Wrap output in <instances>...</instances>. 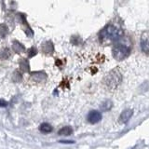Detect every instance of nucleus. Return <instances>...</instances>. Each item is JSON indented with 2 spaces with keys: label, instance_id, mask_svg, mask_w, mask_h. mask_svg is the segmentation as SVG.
I'll list each match as a JSON object with an SVG mask.
<instances>
[{
  "label": "nucleus",
  "instance_id": "nucleus-1",
  "mask_svg": "<svg viewBox=\"0 0 149 149\" xmlns=\"http://www.w3.org/2000/svg\"><path fill=\"white\" fill-rule=\"evenodd\" d=\"M123 32L113 24L106 25L99 33V41L102 45H109L118 41L122 36Z\"/></svg>",
  "mask_w": 149,
  "mask_h": 149
},
{
  "label": "nucleus",
  "instance_id": "nucleus-2",
  "mask_svg": "<svg viewBox=\"0 0 149 149\" xmlns=\"http://www.w3.org/2000/svg\"><path fill=\"white\" fill-rule=\"evenodd\" d=\"M122 81V76L118 71L113 70L104 77V83L108 90H116Z\"/></svg>",
  "mask_w": 149,
  "mask_h": 149
},
{
  "label": "nucleus",
  "instance_id": "nucleus-3",
  "mask_svg": "<svg viewBox=\"0 0 149 149\" xmlns=\"http://www.w3.org/2000/svg\"><path fill=\"white\" fill-rule=\"evenodd\" d=\"M130 53V49L129 47L120 43L116 44L113 47V50H112L113 57L118 61L125 60L127 57H129Z\"/></svg>",
  "mask_w": 149,
  "mask_h": 149
},
{
  "label": "nucleus",
  "instance_id": "nucleus-4",
  "mask_svg": "<svg viewBox=\"0 0 149 149\" xmlns=\"http://www.w3.org/2000/svg\"><path fill=\"white\" fill-rule=\"evenodd\" d=\"M141 49L143 53L149 55V31L143 33L141 36Z\"/></svg>",
  "mask_w": 149,
  "mask_h": 149
},
{
  "label": "nucleus",
  "instance_id": "nucleus-5",
  "mask_svg": "<svg viewBox=\"0 0 149 149\" xmlns=\"http://www.w3.org/2000/svg\"><path fill=\"white\" fill-rule=\"evenodd\" d=\"M87 119L90 123L91 124H96L98 123L99 121H101L102 119V115L99 111H96V110H92L88 113V116H87Z\"/></svg>",
  "mask_w": 149,
  "mask_h": 149
},
{
  "label": "nucleus",
  "instance_id": "nucleus-6",
  "mask_svg": "<svg viewBox=\"0 0 149 149\" xmlns=\"http://www.w3.org/2000/svg\"><path fill=\"white\" fill-rule=\"evenodd\" d=\"M132 115H133V111L132 109H126V110H124L122 113L120 114V116H119V118H118L119 123H121V124L127 123L128 121L130 120V118L132 116Z\"/></svg>",
  "mask_w": 149,
  "mask_h": 149
},
{
  "label": "nucleus",
  "instance_id": "nucleus-7",
  "mask_svg": "<svg viewBox=\"0 0 149 149\" xmlns=\"http://www.w3.org/2000/svg\"><path fill=\"white\" fill-rule=\"evenodd\" d=\"M31 78L34 81L36 82H42L44 81L47 78V74L46 73H44L43 71H39V72H34L31 74Z\"/></svg>",
  "mask_w": 149,
  "mask_h": 149
},
{
  "label": "nucleus",
  "instance_id": "nucleus-8",
  "mask_svg": "<svg viewBox=\"0 0 149 149\" xmlns=\"http://www.w3.org/2000/svg\"><path fill=\"white\" fill-rule=\"evenodd\" d=\"M42 50L45 54H51L54 50V46L51 41H47L42 45Z\"/></svg>",
  "mask_w": 149,
  "mask_h": 149
},
{
  "label": "nucleus",
  "instance_id": "nucleus-9",
  "mask_svg": "<svg viewBox=\"0 0 149 149\" xmlns=\"http://www.w3.org/2000/svg\"><path fill=\"white\" fill-rule=\"evenodd\" d=\"M20 17H21V20H22V24L24 25V27H23V30H24V32L27 34V36H33V32L31 30V28L29 27V24L27 23L26 20H25V17L24 15H22V14H20Z\"/></svg>",
  "mask_w": 149,
  "mask_h": 149
},
{
  "label": "nucleus",
  "instance_id": "nucleus-10",
  "mask_svg": "<svg viewBox=\"0 0 149 149\" xmlns=\"http://www.w3.org/2000/svg\"><path fill=\"white\" fill-rule=\"evenodd\" d=\"M12 49L13 50L15 51L16 53H21V52H23L24 51V46L22 44H21L20 42L18 41H14L13 44H12Z\"/></svg>",
  "mask_w": 149,
  "mask_h": 149
},
{
  "label": "nucleus",
  "instance_id": "nucleus-11",
  "mask_svg": "<svg viewBox=\"0 0 149 149\" xmlns=\"http://www.w3.org/2000/svg\"><path fill=\"white\" fill-rule=\"evenodd\" d=\"M39 130L42 133H49L52 132V126L49 123H42L39 126Z\"/></svg>",
  "mask_w": 149,
  "mask_h": 149
},
{
  "label": "nucleus",
  "instance_id": "nucleus-12",
  "mask_svg": "<svg viewBox=\"0 0 149 149\" xmlns=\"http://www.w3.org/2000/svg\"><path fill=\"white\" fill-rule=\"evenodd\" d=\"M73 133V129L69 126H65V127L62 128L59 132L58 134L59 135H63V136H68V135H71Z\"/></svg>",
  "mask_w": 149,
  "mask_h": 149
},
{
  "label": "nucleus",
  "instance_id": "nucleus-13",
  "mask_svg": "<svg viewBox=\"0 0 149 149\" xmlns=\"http://www.w3.org/2000/svg\"><path fill=\"white\" fill-rule=\"evenodd\" d=\"M20 67L22 72H30V66H29V62L26 59H22L20 62Z\"/></svg>",
  "mask_w": 149,
  "mask_h": 149
},
{
  "label": "nucleus",
  "instance_id": "nucleus-14",
  "mask_svg": "<svg viewBox=\"0 0 149 149\" xmlns=\"http://www.w3.org/2000/svg\"><path fill=\"white\" fill-rule=\"evenodd\" d=\"M112 106H113V102H112L110 100H106V101L102 102L101 109L102 111H109L112 108Z\"/></svg>",
  "mask_w": 149,
  "mask_h": 149
},
{
  "label": "nucleus",
  "instance_id": "nucleus-15",
  "mask_svg": "<svg viewBox=\"0 0 149 149\" xmlns=\"http://www.w3.org/2000/svg\"><path fill=\"white\" fill-rule=\"evenodd\" d=\"M9 56H10V52H9V50H8V49H5L2 52H1V57L3 58V59H7V58H8Z\"/></svg>",
  "mask_w": 149,
  "mask_h": 149
},
{
  "label": "nucleus",
  "instance_id": "nucleus-16",
  "mask_svg": "<svg viewBox=\"0 0 149 149\" xmlns=\"http://www.w3.org/2000/svg\"><path fill=\"white\" fill-rule=\"evenodd\" d=\"M36 53H37V50L36 48H31L29 50H28V56H29L30 58L34 57L35 55H36Z\"/></svg>",
  "mask_w": 149,
  "mask_h": 149
},
{
  "label": "nucleus",
  "instance_id": "nucleus-17",
  "mask_svg": "<svg viewBox=\"0 0 149 149\" xmlns=\"http://www.w3.org/2000/svg\"><path fill=\"white\" fill-rule=\"evenodd\" d=\"M7 32H8V28L6 27V25H4V24L0 25V33H1L3 36L6 35Z\"/></svg>",
  "mask_w": 149,
  "mask_h": 149
},
{
  "label": "nucleus",
  "instance_id": "nucleus-18",
  "mask_svg": "<svg viewBox=\"0 0 149 149\" xmlns=\"http://www.w3.org/2000/svg\"><path fill=\"white\" fill-rule=\"evenodd\" d=\"M8 105V102L2 99H0V107H6Z\"/></svg>",
  "mask_w": 149,
  "mask_h": 149
}]
</instances>
